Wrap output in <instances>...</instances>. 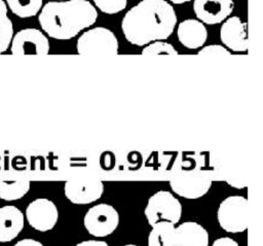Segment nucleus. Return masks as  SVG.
<instances>
[{
	"label": "nucleus",
	"instance_id": "f257e3e1",
	"mask_svg": "<svg viewBox=\"0 0 263 246\" xmlns=\"http://www.w3.org/2000/svg\"><path fill=\"white\" fill-rule=\"evenodd\" d=\"M176 25V11L166 0H142L125 13L121 29L129 43L142 46L168 38Z\"/></svg>",
	"mask_w": 263,
	"mask_h": 246
},
{
	"label": "nucleus",
	"instance_id": "f03ea898",
	"mask_svg": "<svg viewBox=\"0 0 263 246\" xmlns=\"http://www.w3.org/2000/svg\"><path fill=\"white\" fill-rule=\"evenodd\" d=\"M98 12L87 0L49 1L38 16L42 30L51 38L68 40L97 21Z\"/></svg>",
	"mask_w": 263,
	"mask_h": 246
},
{
	"label": "nucleus",
	"instance_id": "7ed1b4c3",
	"mask_svg": "<svg viewBox=\"0 0 263 246\" xmlns=\"http://www.w3.org/2000/svg\"><path fill=\"white\" fill-rule=\"evenodd\" d=\"M144 214L151 226L162 221L177 224L182 216V204L171 191L158 190L149 198Z\"/></svg>",
	"mask_w": 263,
	"mask_h": 246
},
{
	"label": "nucleus",
	"instance_id": "20e7f679",
	"mask_svg": "<svg viewBox=\"0 0 263 246\" xmlns=\"http://www.w3.org/2000/svg\"><path fill=\"white\" fill-rule=\"evenodd\" d=\"M219 225L227 233H242L248 229V200L243 196H229L219 205Z\"/></svg>",
	"mask_w": 263,
	"mask_h": 246
},
{
	"label": "nucleus",
	"instance_id": "39448f33",
	"mask_svg": "<svg viewBox=\"0 0 263 246\" xmlns=\"http://www.w3.org/2000/svg\"><path fill=\"white\" fill-rule=\"evenodd\" d=\"M118 41L107 28L97 27L84 32L77 40V51L82 56L117 55Z\"/></svg>",
	"mask_w": 263,
	"mask_h": 246
},
{
	"label": "nucleus",
	"instance_id": "423d86ee",
	"mask_svg": "<svg viewBox=\"0 0 263 246\" xmlns=\"http://www.w3.org/2000/svg\"><path fill=\"white\" fill-rule=\"evenodd\" d=\"M87 233L96 238L111 235L119 224L118 211L111 205L100 203L90 207L83 218Z\"/></svg>",
	"mask_w": 263,
	"mask_h": 246
},
{
	"label": "nucleus",
	"instance_id": "0eeeda50",
	"mask_svg": "<svg viewBox=\"0 0 263 246\" xmlns=\"http://www.w3.org/2000/svg\"><path fill=\"white\" fill-rule=\"evenodd\" d=\"M104 192V183L96 177H76L64 184V194L73 204L86 205L98 201Z\"/></svg>",
	"mask_w": 263,
	"mask_h": 246
},
{
	"label": "nucleus",
	"instance_id": "6e6552de",
	"mask_svg": "<svg viewBox=\"0 0 263 246\" xmlns=\"http://www.w3.org/2000/svg\"><path fill=\"white\" fill-rule=\"evenodd\" d=\"M25 217L34 230L44 233L52 230L57 224L59 210L51 200L37 198L27 206Z\"/></svg>",
	"mask_w": 263,
	"mask_h": 246
},
{
	"label": "nucleus",
	"instance_id": "1a4fd4ad",
	"mask_svg": "<svg viewBox=\"0 0 263 246\" xmlns=\"http://www.w3.org/2000/svg\"><path fill=\"white\" fill-rule=\"evenodd\" d=\"M10 51L14 56L40 55L49 52V42L47 37L34 28L18 31L11 40Z\"/></svg>",
	"mask_w": 263,
	"mask_h": 246
},
{
	"label": "nucleus",
	"instance_id": "9d476101",
	"mask_svg": "<svg viewBox=\"0 0 263 246\" xmlns=\"http://www.w3.org/2000/svg\"><path fill=\"white\" fill-rule=\"evenodd\" d=\"M170 186L178 196L188 200H195L209 192L212 186V180L203 176L181 174L170 180Z\"/></svg>",
	"mask_w": 263,
	"mask_h": 246
},
{
	"label": "nucleus",
	"instance_id": "9b49d317",
	"mask_svg": "<svg viewBox=\"0 0 263 246\" xmlns=\"http://www.w3.org/2000/svg\"><path fill=\"white\" fill-rule=\"evenodd\" d=\"M232 0H194L193 10L197 19L206 25L222 23L233 10Z\"/></svg>",
	"mask_w": 263,
	"mask_h": 246
},
{
	"label": "nucleus",
	"instance_id": "f8f14e48",
	"mask_svg": "<svg viewBox=\"0 0 263 246\" xmlns=\"http://www.w3.org/2000/svg\"><path fill=\"white\" fill-rule=\"evenodd\" d=\"M220 38L227 48L233 51H247L249 48L248 26L238 16L227 19L221 29Z\"/></svg>",
	"mask_w": 263,
	"mask_h": 246
},
{
	"label": "nucleus",
	"instance_id": "ddd939ff",
	"mask_svg": "<svg viewBox=\"0 0 263 246\" xmlns=\"http://www.w3.org/2000/svg\"><path fill=\"white\" fill-rule=\"evenodd\" d=\"M209 233L195 221H185L175 226L174 246H209Z\"/></svg>",
	"mask_w": 263,
	"mask_h": 246
},
{
	"label": "nucleus",
	"instance_id": "4468645a",
	"mask_svg": "<svg viewBox=\"0 0 263 246\" xmlns=\"http://www.w3.org/2000/svg\"><path fill=\"white\" fill-rule=\"evenodd\" d=\"M25 214L15 206L0 208V242L7 243L15 239L23 231Z\"/></svg>",
	"mask_w": 263,
	"mask_h": 246
},
{
	"label": "nucleus",
	"instance_id": "2eb2a0df",
	"mask_svg": "<svg viewBox=\"0 0 263 246\" xmlns=\"http://www.w3.org/2000/svg\"><path fill=\"white\" fill-rule=\"evenodd\" d=\"M178 39L182 45L189 49L201 47L208 39L205 26L197 20H185L179 24L177 29Z\"/></svg>",
	"mask_w": 263,
	"mask_h": 246
},
{
	"label": "nucleus",
	"instance_id": "dca6fc26",
	"mask_svg": "<svg viewBox=\"0 0 263 246\" xmlns=\"http://www.w3.org/2000/svg\"><path fill=\"white\" fill-rule=\"evenodd\" d=\"M175 224L162 221L152 225L148 236V246H174Z\"/></svg>",
	"mask_w": 263,
	"mask_h": 246
},
{
	"label": "nucleus",
	"instance_id": "f3484780",
	"mask_svg": "<svg viewBox=\"0 0 263 246\" xmlns=\"http://www.w3.org/2000/svg\"><path fill=\"white\" fill-rule=\"evenodd\" d=\"M30 186L29 180H0V199L4 201L20 200L27 195L30 190Z\"/></svg>",
	"mask_w": 263,
	"mask_h": 246
},
{
	"label": "nucleus",
	"instance_id": "a211bd4d",
	"mask_svg": "<svg viewBox=\"0 0 263 246\" xmlns=\"http://www.w3.org/2000/svg\"><path fill=\"white\" fill-rule=\"evenodd\" d=\"M43 0H6V6L21 19L32 17L42 8Z\"/></svg>",
	"mask_w": 263,
	"mask_h": 246
},
{
	"label": "nucleus",
	"instance_id": "6ab92c4d",
	"mask_svg": "<svg viewBox=\"0 0 263 246\" xmlns=\"http://www.w3.org/2000/svg\"><path fill=\"white\" fill-rule=\"evenodd\" d=\"M143 56H157V55H174L177 56L179 52L170 43L164 41H154L148 44L142 50Z\"/></svg>",
	"mask_w": 263,
	"mask_h": 246
},
{
	"label": "nucleus",
	"instance_id": "aec40b11",
	"mask_svg": "<svg viewBox=\"0 0 263 246\" xmlns=\"http://www.w3.org/2000/svg\"><path fill=\"white\" fill-rule=\"evenodd\" d=\"M95 5L104 13H118L126 7L127 0H93Z\"/></svg>",
	"mask_w": 263,
	"mask_h": 246
},
{
	"label": "nucleus",
	"instance_id": "412c9836",
	"mask_svg": "<svg viewBox=\"0 0 263 246\" xmlns=\"http://www.w3.org/2000/svg\"><path fill=\"white\" fill-rule=\"evenodd\" d=\"M13 36V27L9 19L0 25V55L5 52L9 47Z\"/></svg>",
	"mask_w": 263,
	"mask_h": 246
},
{
	"label": "nucleus",
	"instance_id": "4be33fe9",
	"mask_svg": "<svg viewBox=\"0 0 263 246\" xmlns=\"http://www.w3.org/2000/svg\"><path fill=\"white\" fill-rule=\"evenodd\" d=\"M198 55H200V56H202V55H204V56L205 55H208V56H229L230 51L222 45L214 44V45H208V46L202 47L198 51Z\"/></svg>",
	"mask_w": 263,
	"mask_h": 246
},
{
	"label": "nucleus",
	"instance_id": "5701e85b",
	"mask_svg": "<svg viewBox=\"0 0 263 246\" xmlns=\"http://www.w3.org/2000/svg\"><path fill=\"white\" fill-rule=\"evenodd\" d=\"M212 246H239L236 241L229 237H222L214 241Z\"/></svg>",
	"mask_w": 263,
	"mask_h": 246
},
{
	"label": "nucleus",
	"instance_id": "b1692460",
	"mask_svg": "<svg viewBox=\"0 0 263 246\" xmlns=\"http://www.w3.org/2000/svg\"><path fill=\"white\" fill-rule=\"evenodd\" d=\"M13 246H44L41 242L34 239H23L17 241Z\"/></svg>",
	"mask_w": 263,
	"mask_h": 246
},
{
	"label": "nucleus",
	"instance_id": "393cba45",
	"mask_svg": "<svg viewBox=\"0 0 263 246\" xmlns=\"http://www.w3.org/2000/svg\"><path fill=\"white\" fill-rule=\"evenodd\" d=\"M75 246H109V245L107 244V242L102 240H86L76 244Z\"/></svg>",
	"mask_w": 263,
	"mask_h": 246
},
{
	"label": "nucleus",
	"instance_id": "a878e982",
	"mask_svg": "<svg viewBox=\"0 0 263 246\" xmlns=\"http://www.w3.org/2000/svg\"><path fill=\"white\" fill-rule=\"evenodd\" d=\"M7 6L4 0H0V25L7 20Z\"/></svg>",
	"mask_w": 263,
	"mask_h": 246
},
{
	"label": "nucleus",
	"instance_id": "bb28decb",
	"mask_svg": "<svg viewBox=\"0 0 263 246\" xmlns=\"http://www.w3.org/2000/svg\"><path fill=\"white\" fill-rule=\"evenodd\" d=\"M168 1H171V2H173V3H175V4H182V3L188 2V1H190V0H168Z\"/></svg>",
	"mask_w": 263,
	"mask_h": 246
},
{
	"label": "nucleus",
	"instance_id": "cd10ccee",
	"mask_svg": "<svg viewBox=\"0 0 263 246\" xmlns=\"http://www.w3.org/2000/svg\"><path fill=\"white\" fill-rule=\"evenodd\" d=\"M123 246H139V245H136V244H126V245H123Z\"/></svg>",
	"mask_w": 263,
	"mask_h": 246
},
{
	"label": "nucleus",
	"instance_id": "c85d7f7f",
	"mask_svg": "<svg viewBox=\"0 0 263 246\" xmlns=\"http://www.w3.org/2000/svg\"><path fill=\"white\" fill-rule=\"evenodd\" d=\"M53 1H65V0H53Z\"/></svg>",
	"mask_w": 263,
	"mask_h": 246
}]
</instances>
